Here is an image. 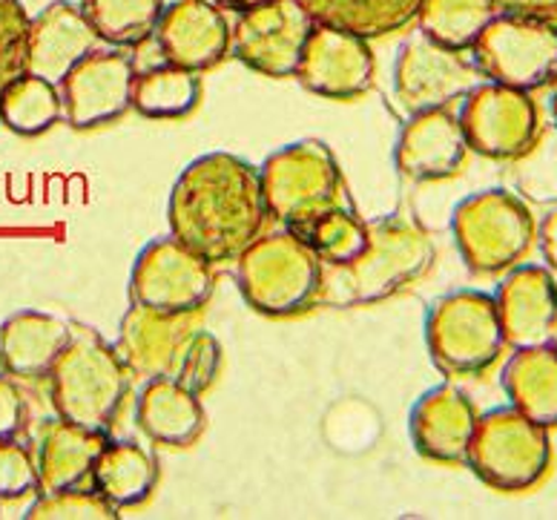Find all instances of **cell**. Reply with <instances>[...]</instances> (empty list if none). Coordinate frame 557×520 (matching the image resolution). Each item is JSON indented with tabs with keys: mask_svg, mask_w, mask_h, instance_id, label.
Segmentation results:
<instances>
[{
	"mask_svg": "<svg viewBox=\"0 0 557 520\" xmlns=\"http://www.w3.org/2000/svg\"><path fill=\"white\" fill-rule=\"evenodd\" d=\"M264 219L268 208L259 168L231 152L199 156L170 190V236L210 264L236 262L262 233Z\"/></svg>",
	"mask_w": 557,
	"mask_h": 520,
	"instance_id": "1",
	"label": "cell"
},
{
	"mask_svg": "<svg viewBox=\"0 0 557 520\" xmlns=\"http://www.w3.org/2000/svg\"><path fill=\"white\" fill-rule=\"evenodd\" d=\"M431 264L434 242L420 224L403 216H380L368 222V239L359 253L348 262L322 264L317 305L345 311L383 302L422 280Z\"/></svg>",
	"mask_w": 557,
	"mask_h": 520,
	"instance_id": "2",
	"label": "cell"
},
{
	"mask_svg": "<svg viewBox=\"0 0 557 520\" xmlns=\"http://www.w3.org/2000/svg\"><path fill=\"white\" fill-rule=\"evenodd\" d=\"M129 371L115 345L84 325H72L70 343L49 371V397L61 420L110 434L129 394Z\"/></svg>",
	"mask_w": 557,
	"mask_h": 520,
	"instance_id": "3",
	"label": "cell"
},
{
	"mask_svg": "<svg viewBox=\"0 0 557 520\" xmlns=\"http://www.w3.org/2000/svg\"><path fill=\"white\" fill-rule=\"evenodd\" d=\"M259 182L268 216L294 233H305L322 213L348 201L336 156L317 138L271 152L259 168Z\"/></svg>",
	"mask_w": 557,
	"mask_h": 520,
	"instance_id": "4",
	"label": "cell"
},
{
	"mask_svg": "<svg viewBox=\"0 0 557 520\" xmlns=\"http://www.w3.org/2000/svg\"><path fill=\"white\" fill-rule=\"evenodd\" d=\"M322 262L294 231L256 236L236 259L245 302L264 317H296L317 305Z\"/></svg>",
	"mask_w": 557,
	"mask_h": 520,
	"instance_id": "5",
	"label": "cell"
},
{
	"mask_svg": "<svg viewBox=\"0 0 557 520\" xmlns=\"http://www.w3.org/2000/svg\"><path fill=\"white\" fill-rule=\"evenodd\" d=\"M451 233L471 273L497 276L532 253L537 222L520 196L492 187L471 193L454 208Z\"/></svg>",
	"mask_w": 557,
	"mask_h": 520,
	"instance_id": "6",
	"label": "cell"
},
{
	"mask_svg": "<svg viewBox=\"0 0 557 520\" xmlns=\"http://www.w3.org/2000/svg\"><path fill=\"white\" fill-rule=\"evenodd\" d=\"M462 466L497 492H529L552 469L549 429L520 414L515 406H497L478 414Z\"/></svg>",
	"mask_w": 557,
	"mask_h": 520,
	"instance_id": "7",
	"label": "cell"
},
{
	"mask_svg": "<svg viewBox=\"0 0 557 520\" xmlns=\"http://www.w3.org/2000/svg\"><path fill=\"white\" fill-rule=\"evenodd\" d=\"M431 362L446 376L483 374L506 348L500 313L492 294L478 288L451 290L425 317Z\"/></svg>",
	"mask_w": 557,
	"mask_h": 520,
	"instance_id": "8",
	"label": "cell"
},
{
	"mask_svg": "<svg viewBox=\"0 0 557 520\" xmlns=\"http://www.w3.org/2000/svg\"><path fill=\"white\" fill-rule=\"evenodd\" d=\"M469 52L494 84L523 92L549 87L557 75V17L497 12Z\"/></svg>",
	"mask_w": 557,
	"mask_h": 520,
	"instance_id": "9",
	"label": "cell"
},
{
	"mask_svg": "<svg viewBox=\"0 0 557 520\" xmlns=\"http://www.w3.org/2000/svg\"><path fill=\"white\" fill-rule=\"evenodd\" d=\"M460 127L469 150L492 161L523 159L541 138V110L532 92L480 81L462 96Z\"/></svg>",
	"mask_w": 557,
	"mask_h": 520,
	"instance_id": "10",
	"label": "cell"
},
{
	"mask_svg": "<svg viewBox=\"0 0 557 520\" xmlns=\"http://www.w3.org/2000/svg\"><path fill=\"white\" fill-rule=\"evenodd\" d=\"M210 294L213 264L175 236H159L144 245L129 273V302L152 311H201Z\"/></svg>",
	"mask_w": 557,
	"mask_h": 520,
	"instance_id": "11",
	"label": "cell"
},
{
	"mask_svg": "<svg viewBox=\"0 0 557 520\" xmlns=\"http://www.w3.org/2000/svg\"><path fill=\"white\" fill-rule=\"evenodd\" d=\"M313 21L296 0H268L245 9L231 29L236 61L268 78H294Z\"/></svg>",
	"mask_w": 557,
	"mask_h": 520,
	"instance_id": "12",
	"label": "cell"
},
{
	"mask_svg": "<svg viewBox=\"0 0 557 520\" xmlns=\"http://www.w3.org/2000/svg\"><path fill=\"white\" fill-rule=\"evenodd\" d=\"M478 84V66L425 35L406 40L394 58V98L408 115L451 107Z\"/></svg>",
	"mask_w": 557,
	"mask_h": 520,
	"instance_id": "13",
	"label": "cell"
},
{
	"mask_svg": "<svg viewBox=\"0 0 557 520\" xmlns=\"http://www.w3.org/2000/svg\"><path fill=\"white\" fill-rule=\"evenodd\" d=\"M136 75V61L119 49H92L81 58L58 84L70 127L96 129L121 119L133 107Z\"/></svg>",
	"mask_w": 557,
	"mask_h": 520,
	"instance_id": "14",
	"label": "cell"
},
{
	"mask_svg": "<svg viewBox=\"0 0 557 520\" xmlns=\"http://www.w3.org/2000/svg\"><path fill=\"white\" fill-rule=\"evenodd\" d=\"M199 329H205L199 311L164 313L133 302L121 317L115 351L127 366L129 376L138 380L175 376L184 351Z\"/></svg>",
	"mask_w": 557,
	"mask_h": 520,
	"instance_id": "15",
	"label": "cell"
},
{
	"mask_svg": "<svg viewBox=\"0 0 557 520\" xmlns=\"http://www.w3.org/2000/svg\"><path fill=\"white\" fill-rule=\"evenodd\" d=\"M374 52L366 38L345 29L313 24L294 78L308 92L334 101L366 96L374 84Z\"/></svg>",
	"mask_w": 557,
	"mask_h": 520,
	"instance_id": "16",
	"label": "cell"
},
{
	"mask_svg": "<svg viewBox=\"0 0 557 520\" xmlns=\"http://www.w3.org/2000/svg\"><path fill=\"white\" fill-rule=\"evenodd\" d=\"M164 61L190 73L213 70L231 52V24L213 0H175L156 26Z\"/></svg>",
	"mask_w": 557,
	"mask_h": 520,
	"instance_id": "17",
	"label": "cell"
},
{
	"mask_svg": "<svg viewBox=\"0 0 557 520\" xmlns=\"http://www.w3.org/2000/svg\"><path fill=\"white\" fill-rule=\"evenodd\" d=\"M494 305L511 348L552 343L557 334V276L552 268L520 262L497 285Z\"/></svg>",
	"mask_w": 557,
	"mask_h": 520,
	"instance_id": "18",
	"label": "cell"
},
{
	"mask_svg": "<svg viewBox=\"0 0 557 520\" xmlns=\"http://www.w3.org/2000/svg\"><path fill=\"white\" fill-rule=\"evenodd\" d=\"M469 156L460 119L448 107L411 112L399 129L394 164L411 182H443L460 173Z\"/></svg>",
	"mask_w": 557,
	"mask_h": 520,
	"instance_id": "19",
	"label": "cell"
},
{
	"mask_svg": "<svg viewBox=\"0 0 557 520\" xmlns=\"http://www.w3.org/2000/svg\"><path fill=\"white\" fill-rule=\"evenodd\" d=\"M478 425V409L469 394L457 385L440 383L422 394L408 417V434L417 455L431 463H466L471 434Z\"/></svg>",
	"mask_w": 557,
	"mask_h": 520,
	"instance_id": "20",
	"label": "cell"
},
{
	"mask_svg": "<svg viewBox=\"0 0 557 520\" xmlns=\"http://www.w3.org/2000/svg\"><path fill=\"white\" fill-rule=\"evenodd\" d=\"M96 33L70 0H55L29 17L26 29V73L61 84L81 58L96 49Z\"/></svg>",
	"mask_w": 557,
	"mask_h": 520,
	"instance_id": "21",
	"label": "cell"
},
{
	"mask_svg": "<svg viewBox=\"0 0 557 520\" xmlns=\"http://www.w3.org/2000/svg\"><path fill=\"white\" fill-rule=\"evenodd\" d=\"M136 425L147 441L184 448L199 441L208 425V414L199 394L173 376H156V380H144L138 392Z\"/></svg>",
	"mask_w": 557,
	"mask_h": 520,
	"instance_id": "22",
	"label": "cell"
},
{
	"mask_svg": "<svg viewBox=\"0 0 557 520\" xmlns=\"http://www.w3.org/2000/svg\"><path fill=\"white\" fill-rule=\"evenodd\" d=\"M72 325L44 311H17L0 322V371L15 380H44L70 343Z\"/></svg>",
	"mask_w": 557,
	"mask_h": 520,
	"instance_id": "23",
	"label": "cell"
},
{
	"mask_svg": "<svg viewBox=\"0 0 557 520\" xmlns=\"http://www.w3.org/2000/svg\"><path fill=\"white\" fill-rule=\"evenodd\" d=\"M110 434L89 432L81 425L52 417L44 420L38 432V492H61V488L81 486L92 472L98 451Z\"/></svg>",
	"mask_w": 557,
	"mask_h": 520,
	"instance_id": "24",
	"label": "cell"
},
{
	"mask_svg": "<svg viewBox=\"0 0 557 520\" xmlns=\"http://www.w3.org/2000/svg\"><path fill=\"white\" fill-rule=\"evenodd\" d=\"M509 406L543 429H557V345L515 348L500 371Z\"/></svg>",
	"mask_w": 557,
	"mask_h": 520,
	"instance_id": "25",
	"label": "cell"
},
{
	"mask_svg": "<svg viewBox=\"0 0 557 520\" xmlns=\"http://www.w3.org/2000/svg\"><path fill=\"white\" fill-rule=\"evenodd\" d=\"M89 481L98 495L115 509H133L152 495L159 483V463L144 446L133 441H110L101 446Z\"/></svg>",
	"mask_w": 557,
	"mask_h": 520,
	"instance_id": "26",
	"label": "cell"
},
{
	"mask_svg": "<svg viewBox=\"0 0 557 520\" xmlns=\"http://www.w3.org/2000/svg\"><path fill=\"white\" fill-rule=\"evenodd\" d=\"M313 24L345 29L359 38H385L417 21L422 0H296Z\"/></svg>",
	"mask_w": 557,
	"mask_h": 520,
	"instance_id": "27",
	"label": "cell"
},
{
	"mask_svg": "<svg viewBox=\"0 0 557 520\" xmlns=\"http://www.w3.org/2000/svg\"><path fill=\"white\" fill-rule=\"evenodd\" d=\"M497 12L494 0H422L417 29L440 47L469 52Z\"/></svg>",
	"mask_w": 557,
	"mask_h": 520,
	"instance_id": "28",
	"label": "cell"
},
{
	"mask_svg": "<svg viewBox=\"0 0 557 520\" xmlns=\"http://www.w3.org/2000/svg\"><path fill=\"white\" fill-rule=\"evenodd\" d=\"M201 81L199 73L182 70V66L164 64L152 66L147 73L136 75L133 87V110L144 119L173 121L190 115L199 107Z\"/></svg>",
	"mask_w": 557,
	"mask_h": 520,
	"instance_id": "29",
	"label": "cell"
},
{
	"mask_svg": "<svg viewBox=\"0 0 557 520\" xmlns=\"http://www.w3.org/2000/svg\"><path fill=\"white\" fill-rule=\"evenodd\" d=\"M98 40L110 47H138L152 38L164 0H78Z\"/></svg>",
	"mask_w": 557,
	"mask_h": 520,
	"instance_id": "30",
	"label": "cell"
},
{
	"mask_svg": "<svg viewBox=\"0 0 557 520\" xmlns=\"http://www.w3.org/2000/svg\"><path fill=\"white\" fill-rule=\"evenodd\" d=\"M58 119H64L61 89L38 75H17L0 98V121L17 136H40L49 127H55Z\"/></svg>",
	"mask_w": 557,
	"mask_h": 520,
	"instance_id": "31",
	"label": "cell"
},
{
	"mask_svg": "<svg viewBox=\"0 0 557 520\" xmlns=\"http://www.w3.org/2000/svg\"><path fill=\"white\" fill-rule=\"evenodd\" d=\"M296 236H302L311 245L322 264H339L348 262L366 245L368 222H362L357 210L345 201V205H336L334 210L322 213L308 231L296 233Z\"/></svg>",
	"mask_w": 557,
	"mask_h": 520,
	"instance_id": "32",
	"label": "cell"
},
{
	"mask_svg": "<svg viewBox=\"0 0 557 520\" xmlns=\"http://www.w3.org/2000/svg\"><path fill=\"white\" fill-rule=\"evenodd\" d=\"M121 509L104 500L96 488L72 486L61 492H40V497L26 509V520H112Z\"/></svg>",
	"mask_w": 557,
	"mask_h": 520,
	"instance_id": "33",
	"label": "cell"
},
{
	"mask_svg": "<svg viewBox=\"0 0 557 520\" xmlns=\"http://www.w3.org/2000/svg\"><path fill=\"white\" fill-rule=\"evenodd\" d=\"M29 15L21 0H0V98L17 75L26 73Z\"/></svg>",
	"mask_w": 557,
	"mask_h": 520,
	"instance_id": "34",
	"label": "cell"
},
{
	"mask_svg": "<svg viewBox=\"0 0 557 520\" xmlns=\"http://www.w3.org/2000/svg\"><path fill=\"white\" fill-rule=\"evenodd\" d=\"M219 371H222V345L208 329H199L187 345L178 374L173 380L187 385L190 392L205 394L215 383Z\"/></svg>",
	"mask_w": 557,
	"mask_h": 520,
	"instance_id": "35",
	"label": "cell"
},
{
	"mask_svg": "<svg viewBox=\"0 0 557 520\" xmlns=\"http://www.w3.org/2000/svg\"><path fill=\"white\" fill-rule=\"evenodd\" d=\"M33 492H38V466L29 448L0 441V500H21Z\"/></svg>",
	"mask_w": 557,
	"mask_h": 520,
	"instance_id": "36",
	"label": "cell"
},
{
	"mask_svg": "<svg viewBox=\"0 0 557 520\" xmlns=\"http://www.w3.org/2000/svg\"><path fill=\"white\" fill-rule=\"evenodd\" d=\"M29 406L15 376L0 374V441H15L26 429Z\"/></svg>",
	"mask_w": 557,
	"mask_h": 520,
	"instance_id": "37",
	"label": "cell"
},
{
	"mask_svg": "<svg viewBox=\"0 0 557 520\" xmlns=\"http://www.w3.org/2000/svg\"><path fill=\"white\" fill-rule=\"evenodd\" d=\"M534 242H537V248H541L546 264H549L552 271H557V208H552L549 213L541 219Z\"/></svg>",
	"mask_w": 557,
	"mask_h": 520,
	"instance_id": "38",
	"label": "cell"
},
{
	"mask_svg": "<svg viewBox=\"0 0 557 520\" xmlns=\"http://www.w3.org/2000/svg\"><path fill=\"white\" fill-rule=\"evenodd\" d=\"M500 12H518V15L557 17V0H494Z\"/></svg>",
	"mask_w": 557,
	"mask_h": 520,
	"instance_id": "39",
	"label": "cell"
},
{
	"mask_svg": "<svg viewBox=\"0 0 557 520\" xmlns=\"http://www.w3.org/2000/svg\"><path fill=\"white\" fill-rule=\"evenodd\" d=\"M213 3H219L224 9H233V12H245V9H253L259 3H268V0H213Z\"/></svg>",
	"mask_w": 557,
	"mask_h": 520,
	"instance_id": "40",
	"label": "cell"
},
{
	"mask_svg": "<svg viewBox=\"0 0 557 520\" xmlns=\"http://www.w3.org/2000/svg\"><path fill=\"white\" fill-rule=\"evenodd\" d=\"M549 110H552V121H555L557 127V75L552 78V98H549Z\"/></svg>",
	"mask_w": 557,
	"mask_h": 520,
	"instance_id": "41",
	"label": "cell"
}]
</instances>
